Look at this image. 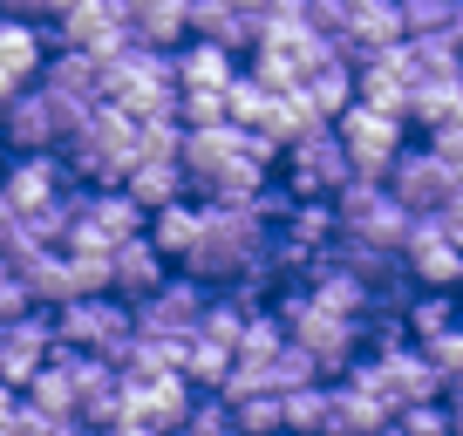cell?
<instances>
[{
    "instance_id": "obj_1",
    "label": "cell",
    "mask_w": 463,
    "mask_h": 436,
    "mask_svg": "<svg viewBox=\"0 0 463 436\" xmlns=\"http://www.w3.org/2000/svg\"><path fill=\"white\" fill-rule=\"evenodd\" d=\"M266 314L279 320V335H287L300 355H314L320 382H327V375H347V368L362 362V320L327 314L320 300H307V287H279L273 300H266Z\"/></svg>"
},
{
    "instance_id": "obj_2",
    "label": "cell",
    "mask_w": 463,
    "mask_h": 436,
    "mask_svg": "<svg viewBox=\"0 0 463 436\" xmlns=\"http://www.w3.org/2000/svg\"><path fill=\"white\" fill-rule=\"evenodd\" d=\"M347 185H354V164H347L334 123H314L307 137H293V144L279 150V191H287L293 204H334Z\"/></svg>"
},
{
    "instance_id": "obj_3",
    "label": "cell",
    "mask_w": 463,
    "mask_h": 436,
    "mask_svg": "<svg viewBox=\"0 0 463 436\" xmlns=\"http://www.w3.org/2000/svg\"><path fill=\"white\" fill-rule=\"evenodd\" d=\"M48 327H55V348L61 355H96V362L116 368V355L130 348V307L109 300V293H82V300H61L55 314H48Z\"/></svg>"
},
{
    "instance_id": "obj_4",
    "label": "cell",
    "mask_w": 463,
    "mask_h": 436,
    "mask_svg": "<svg viewBox=\"0 0 463 436\" xmlns=\"http://www.w3.org/2000/svg\"><path fill=\"white\" fill-rule=\"evenodd\" d=\"M402 204L382 191V177H354V185L334 198V239H347V246H368V252H402V232H409Z\"/></svg>"
},
{
    "instance_id": "obj_5",
    "label": "cell",
    "mask_w": 463,
    "mask_h": 436,
    "mask_svg": "<svg viewBox=\"0 0 463 436\" xmlns=\"http://www.w3.org/2000/svg\"><path fill=\"white\" fill-rule=\"evenodd\" d=\"M75 123H82V117H69V109H61V102L48 96L42 82H28L14 102H7V109H0V150H7V157L61 150V144H69V130H75Z\"/></svg>"
},
{
    "instance_id": "obj_6",
    "label": "cell",
    "mask_w": 463,
    "mask_h": 436,
    "mask_svg": "<svg viewBox=\"0 0 463 436\" xmlns=\"http://www.w3.org/2000/svg\"><path fill=\"white\" fill-rule=\"evenodd\" d=\"M402 273H409V287L416 293H457L463 287V252L443 239V225H436V212H422V218H409V232H402Z\"/></svg>"
},
{
    "instance_id": "obj_7",
    "label": "cell",
    "mask_w": 463,
    "mask_h": 436,
    "mask_svg": "<svg viewBox=\"0 0 463 436\" xmlns=\"http://www.w3.org/2000/svg\"><path fill=\"white\" fill-rule=\"evenodd\" d=\"M334 137H341L354 177H382V171L395 164V150L409 144V123L382 117V109H362V102H347L341 117H334Z\"/></svg>"
},
{
    "instance_id": "obj_8",
    "label": "cell",
    "mask_w": 463,
    "mask_h": 436,
    "mask_svg": "<svg viewBox=\"0 0 463 436\" xmlns=\"http://www.w3.org/2000/svg\"><path fill=\"white\" fill-rule=\"evenodd\" d=\"M382 191H389L402 212L422 218V212H443V198L457 191V177L443 171V157H436L430 144H402V150H395V164L382 171Z\"/></svg>"
},
{
    "instance_id": "obj_9",
    "label": "cell",
    "mask_w": 463,
    "mask_h": 436,
    "mask_svg": "<svg viewBox=\"0 0 463 436\" xmlns=\"http://www.w3.org/2000/svg\"><path fill=\"white\" fill-rule=\"evenodd\" d=\"M204 300H212V293H204L198 280H184V273H164L157 287H150L144 300L130 307V327H137V335H164V341H184L191 327H198Z\"/></svg>"
},
{
    "instance_id": "obj_10",
    "label": "cell",
    "mask_w": 463,
    "mask_h": 436,
    "mask_svg": "<svg viewBox=\"0 0 463 436\" xmlns=\"http://www.w3.org/2000/svg\"><path fill=\"white\" fill-rule=\"evenodd\" d=\"M395 409L382 403V389L368 382V362H354L347 375L327 382V430L320 436H382Z\"/></svg>"
},
{
    "instance_id": "obj_11",
    "label": "cell",
    "mask_w": 463,
    "mask_h": 436,
    "mask_svg": "<svg viewBox=\"0 0 463 436\" xmlns=\"http://www.w3.org/2000/svg\"><path fill=\"white\" fill-rule=\"evenodd\" d=\"M69 191V171H61L55 150H34V157H0V204L7 218H28L42 204H55Z\"/></svg>"
},
{
    "instance_id": "obj_12",
    "label": "cell",
    "mask_w": 463,
    "mask_h": 436,
    "mask_svg": "<svg viewBox=\"0 0 463 436\" xmlns=\"http://www.w3.org/2000/svg\"><path fill=\"white\" fill-rule=\"evenodd\" d=\"M362 362H368V382L382 389V403H389V409L443 403V382H436V368L422 362L416 341H409V348H389V355H362Z\"/></svg>"
},
{
    "instance_id": "obj_13",
    "label": "cell",
    "mask_w": 463,
    "mask_h": 436,
    "mask_svg": "<svg viewBox=\"0 0 463 436\" xmlns=\"http://www.w3.org/2000/svg\"><path fill=\"white\" fill-rule=\"evenodd\" d=\"M191 403H198V389H191L184 375L123 382V422H137V430H157V436H171L177 422L191 416Z\"/></svg>"
},
{
    "instance_id": "obj_14",
    "label": "cell",
    "mask_w": 463,
    "mask_h": 436,
    "mask_svg": "<svg viewBox=\"0 0 463 436\" xmlns=\"http://www.w3.org/2000/svg\"><path fill=\"white\" fill-rule=\"evenodd\" d=\"M55 355V327H48V314L42 307H28V314H14L7 327H0V382L7 389H28V375Z\"/></svg>"
},
{
    "instance_id": "obj_15",
    "label": "cell",
    "mask_w": 463,
    "mask_h": 436,
    "mask_svg": "<svg viewBox=\"0 0 463 436\" xmlns=\"http://www.w3.org/2000/svg\"><path fill=\"white\" fill-rule=\"evenodd\" d=\"M34 82H42L69 117H89V102H102V62L75 55V48H48V62H42Z\"/></svg>"
},
{
    "instance_id": "obj_16",
    "label": "cell",
    "mask_w": 463,
    "mask_h": 436,
    "mask_svg": "<svg viewBox=\"0 0 463 436\" xmlns=\"http://www.w3.org/2000/svg\"><path fill=\"white\" fill-rule=\"evenodd\" d=\"M164 273H171V266H164V252L150 246L144 232H137V239H123V246H109V300L137 307V300H144V293L157 287Z\"/></svg>"
},
{
    "instance_id": "obj_17",
    "label": "cell",
    "mask_w": 463,
    "mask_h": 436,
    "mask_svg": "<svg viewBox=\"0 0 463 436\" xmlns=\"http://www.w3.org/2000/svg\"><path fill=\"white\" fill-rule=\"evenodd\" d=\"M144 239L164 252V266H177L191 246L204 239V204L198 198H171V204H157V212L144 218Z\"/></svg>"
},
{
    "instance_id": "obj_18",
    "label": "cell",
    "mask_w": 463,
    "mask_h": 436,
    "mask_svg": "<svg viewBox=\"0 0 463 436\" xmlns=\"http://www.w3.org/2000/svg\"><path fill=\"white\" fill-rule=\"evenodd\" d=\"M232 75H239V55H225V48H212V42H184V48H171V82H177V96H184V89L225 96Z\"/></svg>"
},
{
    "instance_id": "obj_19",
    "label": "cell",
    "mask_w": 463,
    "mask_h": 436,
    "mask_svg": "<svg viewBox=\"0 0 463 436\" xmlns=\"http://www.w3.org/2000/svg\"><path fill=\"white\" fill-rule=\"evenodd\" d=\"M42 62H48V28L0 14V82H7V89H28L34 75H42Z\"/></svg>"
},
{
    "instance_id": "obj_20",
    "label": "cell",
    "mask_w": 463,
    "mask_h": 436,
    "mask_svg": "<svg viewBox=\"0 0 463 436\" xmlns=\"http://www.w3.org/2000/svg\"><path fill=\"white\" fill-rule=\"evenodd\" d=\"M184 28H191V42H212V48H225V55H246L252 48V21L239 14L232 0H191Z\"/></svg>"
},
{
    "instance_id": "obj_21",
    "label": "cell",
    "mask_w": 463,
    "mask_h": 436,
    "mask_svg": "<svg viewBox=\"0 0 463 436\" xmlns=\"http://www.w3.org/2000/svg\"><path fill=\"white\" fill-rule=\"evenodd\" d=\"M130 42L137 48H184L191 28H184V0H130Z\"/></svg>"
},
{
    "instance_id": "obj_22",
    "label": "cell",
    "mask_w": 463,
    "mask_h": 436,
    "mask_svg": "<svg viewBox=\"0 0 463 436\" xmlns=\"http://www.w3.org/2000/svg\"><path fill=\"white\" fill-rule=\"evenodd\" d=\"M457 109H463V75H422V82L409 89V117L402 123H416V130H443Z\"/></svg>"
},
{
    "instance_id": "obj_23",
    "label": "cell",
    "mask_w": 463,
    "mask_h": 436,
    "mask_svg": "<svg viewBox=\"0 0 463 436\" xmlns=\"http://www.w3.org/2000/svg\"><path fill=\"white\" fill-rule=\"evenodd\" d=\"M457 320H463V300H457V293H409V307H402V335L422 348V341L449 335Z\"/></svg>"
},
{
    "instance_id": "obj_24",
    "label": "cell",
    "mask_w": 463,
    "mask_h": 436,
    "mask_svg": "<svg viewBox=\"0 0 463 436\" xmlns=\"http://www.w3.org/2000/svg\"><path fill=\"white\" fill-rule=\"evenodd\" d=\"M177 375H184L198 395H218V382L232 375V348H218V341H204V335H184V348H177Z\"/></svg>"
},
{
    "instance_id": "obj_25",
    "label": "cell",
    "mask_w": 463,
    "mask_h": 436,
    "mask_svg": "<svg viewBox=\"0 0 463 436\" xmlns=\"http://www.w3.org/2000/svg\"><path fill=\"white\" fill-rule=\"evenodd\" d=\"M123 191H130L144 212H157V204H171V198H191L177 164H130V171H123Z\"/></svg>"
},
{
    "instance_id": "obj_26",
    "label": "cell",
    "mask_w": 463,
    "mask_h": 436,
    "mask_svg": "<svg viewBox=\"0 0 463 436\" xmlns=\"http://www.w3.org/2000/svg\"><path fill=\"white\" fill-rule=\"evenodd\" d=\"M300 96L314 102V117H320V123H334L347 102H354V69H347V62H327V69H314V75L300 82Z\"/></svg>"
},
{
    "instance_id": "obj_27",
    "label": "cell",
    "mask_w": 463,
    "mask_h": 436,
    "mask_svg": "<svg viewBox=\"0 0 463 436\" xmlns=\"http://www.w3.org/2000/svg\"><path fill=\"white\" fill-rule=\"evenodd\" d=\"M314 123H320V117H314V102H307L300 89H287V96H273V109H266L260 137H266V144H279V150H287L293 137H307Z\"/></svg>"
},
{
    "instance_id": "obj_28",
    "label": "cell",
    "mask_w": 463,
    "mask_h": 436,
    "mask_svg": "<svg viewBox=\"0 0 463 436\" xmlns=\"http://www.w3.org/2000/svg\"><path fill=\"white\" fill-rule=\"evenodd\" d=\"M279 430H287V436H320V430H327V382L279 395Z\"/></svg>"
},
{
    "instance_id": "obj_29",
    "label": "cell",
    "mask_w": 463,
    "mask_h": 436,
    "mask_svg": "<svg viewBox=\"0 0 463 436\" xmlns=\"http://www.w3.org/2000/svg\"><path fill=\"white\" fill-rule=\"evenodd\" d=\"M266 109H273V96H266V89L239 69V75H232V89H225V123H232V130H246V137H260Z\"/></svg>"
},
{
    "instance_id": "obj_30",
    "label": "cell",
    "mask_w": 463,
    "mask_h": 436,
    "mask_svg": "<svg viewBox=\"0 0 463 436\" xmlns=\"http://www.w3.org/2000/svg\"><path fill=\"white\" fill-rule=\"evenodd\" d=\"M279 348H287V335H279V320H273V314L260 307V314L246 320V335H239V348H232V362H246V368H266V362H273Z\"/></svg>"
},
{
    "instance_id": "obj_31",
    "label": "cell",
    "mask_w": 463,
    "mask_h": 436,
    "mask_svg": "<svg viewBox=\"0 0 463 436\" xmlns=\"http://www.w3.org/2000/svg\"><path fill=\"white\" fill-rule=\"evenodd\" d=\"M395 14H402V34H449L463 0H395Z\"/></svg>"
},
{
    "instance_id": "obj_32",
    "label": "cell",
    "mask_w": 463,
    "mask_h": 436,
    "mask_svg": "<svg viewBox=\"0 0 463 436\" xmlns=\"http://www.w3.org/2000/svg\"><path fill=\"white\" fill-rule=\"evenodd\" d=\"M314 382H320L314 355H300V348H293V341H287V348L273 355V362H266V389H273V395H293V389H314Z\"/></svg>"
},
{
    "instance_id": "obj_33",
    "label": "cell",
    "mask_w": 463,
    "mask_h": 436,
    "mask_svg": "<svg viewBox=\"0 0 463 436\" xmlns=\"http://www.w3.org/2000/svg\"><path fill=\"white\" fill-rule=\"evenodd\" d=\"M409 42V55H416V69L422 75H463V48H457V34H402Z\"/></svg>"
},
{
    "instance_id": "obj_34",
    "label": "cell",
    "mask_w": 463,
    "mask_h": 436,
    "mask_svg": "<svg viewBox=\"0 0 463 436\" xmlns=\"http://www.w3.org/2000/svg\"><path fill=\"white\" fill-rule=\"evenodd\" d=\"M232 409V436H287L279 430V395H246V403H225Z\"/></svg>"
},
{
    "instance_id": "obj_35",
    "label": "cell",
    "mask_w": 463,
    "mask_h": 436,
    "mask_svg": "<svg viewBox=\"0 0 463 436\" xmlns=\"http://www.w3.org/2000/svg\"><path fill=\"white\" fill-rule=\"evenodd\" d=\"M382 436H449V409L443 403H409L389 416V430Z\"/></svg>"
},
{
    "instance_id": "obj_36",
    "label": "cell",
    "mask_w": 463,
    "mask_h": 436,
    "mask_svg": "<svg viewBox=\"0 0 463 436\" xmlns=\"http://www.w3.org/2000/svg\"><path fill=\"white\" fill-rule=\"evenodd\" d=\"M422 362L436 368V382H463V327H449V335H436V341H422Z\"/></svg>"
},
{
    "instance_id": "obj_37",
    "label": "cell",
    "mask_w": 463,
    "mask_h": 436,
    "mask_svg": "<svg viewBox=\"0 0 463 436\" xmlns=\"http://www.w3.org/2000/svg\"><path fill=\"white\" fill-rule=\"evenodd\" d=\"M347 7H354V0H300L307 28H314V34H327V42H334V34L347 28Z\"/></svg>"
},
{
    "instance_id": "obj_38",
    "label": "cell",
    "mask_w": 463,
    "mask_h": 436,
    "mask_svg": "<svg viewBox=\"0 0 463 436\" xmlns=\"http://www.w3.org/2000/svg\"><path fill=\"white\" fill-rule=\"evenodd\" d=\"M0 14H7V21H34V28H42V0H0Z\"/></svg>"
},
{
    "instance_id": "obj_39",
    "label": "cell",
    "mask_w": 463,
    "mask_h": 436,
    "mask_svg": "<svg viewBox=\"0 0 463 436\" xmlns=\"http://www.w3.org/2000/svg\"><path fill=\"white\" fill-rule=\"evenodd\" d=\"M232 7H239V14H246L252 28H260V14H266V7H273V0H232Z\"/></svg>"
},
{
    "instance_id": "obj_40",
    "label": "cell",
    "mask_w": 463,
    "mask_h": 436,
    "mask_svg": "<svg viewBox=\"0 0 463 436\" xmlns=\"http://www.w3.org/2000/svg\"><path fill=\"white\" fill-rule=\"evenodd\" d=\"M7 239H14V218H7V204H0V260H7Z\"/></svg>"
},
{
    "instance_id": "obj_41",
    "label": "cell",
    "mask_w": 463,
    "mask_h": 436,
    "mask_svg": "<svg viewBox=\"0 0 463 436\" xmlns=\"http://www.w3.org/2000/svg\"><path fill=\"white\" fill-rule=\"evenodd\" d=\"M102 436H157V430H137V422H116V430H102Z\"/></svg>"
},
{
    "instance_id": "obj_42",
    "label": "cell",
    "mask_w": 463,
    "mask_h": 436,
    "mask_svg": "<svg viewBox=\"0 0 463 436\" xmlns=\"http://www.w3.org/2000/svg\"><path fill=\"white\" fill-rule=\"evenodd\" d=\"M449 409V436H463V403H443Z\"/></svg>"
},
{
    "instance_id": "obj_43",
    "label": "cell",
    "mask_w": 463,
    "mask_h": 436,
    "mask_svg": "<svg viewBox=\"0 0 463 436\" xmlns=\"http://www.w3.org/2000/svg\"><path fill=\"white\" fill-rule=\"evenodd\" d=\"M457 327H463V320H457Z\"/></svg>"
}]
</instances>
